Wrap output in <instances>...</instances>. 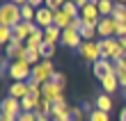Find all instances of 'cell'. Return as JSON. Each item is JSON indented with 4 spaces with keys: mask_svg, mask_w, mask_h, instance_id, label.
<instances>
[{
    "mask_svg": "<svg viewBox=\"0 0 126 121\" xmlns=\"http://www.w3.org/2000/svg\"><path fill=\"white\" fill-rule=\"evenodd\" d=\"M37 119H39L37 112H21L18 114V121H37Z\"/></svg>",
    "mask_w": 126,
    "mask_h": 121,
    "instance_id": "1f68e13d",
    "label": "cell"
},
{
    "mask_svg": "<svg viewBox=\"0 0 126 121\" xmlns=\"http://www.w3.org/2000/svg\"><path fill=\"white\" fill-rule=\"evenodd\" d=\"M62 5H64V0H46V5H44V7H48L50 12H60Z\"/></svg>",
    "mask_w": 126,
    "mask_h": 121,
    "instance_id": "f546056e",
    "label": "cell"
},
{
    "mask_svg": "<svg viewBox=\"0 0 126 121\" xmlns=\"http://www.w3.org/2000/svg\"><path fill=\"white\" fill-rule=\"evenodd\" d=\"M34 23L39 25L41 30H46V27H50V25H55V12H50L48 7H41V9H37Z\"/></svg>",
    "mask_w": 126,
    "mask_h": 121,
    "instance_id": "ba28073f",
    "label": "cell"
},
{
    "mask_svg": "<svg viewBox=\"0 0 126 121\" xmlns=\"http://www.w3.org/2000/svg\"><path fill=\"white\" fill-rule=\"evenodd\" d=\"M115 18L112 16H103L101 18V23H99V27H96V34L101 37V41L103 39H110V37H115Z\"/></svg>",
    "mask_w": 126,
    "mask_h": 121,
    "instance_id": "9c48e42d",
    "label": "cell"
},
{
    "mask_svg": "<svg viewBox=\"0 0 126 121\" xmlns=\"http://www.w3.org/2000/svg\"><path fill=\"white\" fill-rule=\"evenodd\" d=\"M101 87H103V94H112V92H117V87H119L117 73H110V75H106V78L101 80Z\"/></svg>",
    "mask_w": 126,
    "mask_h": 121,
    "instance_id": "9a60e30c",
    "label": "cell"
},
{
    "mask_svg": "<svg viewBox=\"0 0 126 121\" xmlns=\"http://www.w3.org/2000/svg\"><path fill=\"white\" fill-rule=\"evenodd\" d=\"M78 55L87 64H96L103 55V43L101 41H83V46L78 48Z\"/></svg>",
    "mask_w": 126,
    "mask_h": 121,
    "instance_id": "7a4b0ae2",
    "label": "cell"
},
{
    "mask_svg": "<svg viewBox=\"0 0 126 121\" xmlns=\"http://www.w3.org/2000/svg\"><path fill=\"white\" fill-rule=\"evenodd\" d=\"M80 37H83V41H94L99 34H96V27H87L85 25L83 30H80Z\"/></svg>",
    "mask_w": 126,
    "mask_h": 121,
    "instance_id": "83f0119b",
    "label": "cell"
},
{
    "mask_svg": "<svg viewBox=\"0 0 126 121\" xmlns=\"http://www.w3.org/2000/svg\"><path fill=\"white\" fill-rule=\"evenodd\" d=\"M103 55L101 59H110V62H119V59L126 57V50L122 48V43L117 37H110V39H103Z\"/></svg>",
    "mask_w": 126,
    "mask_h": 121,
    "instance_id": "3957f363",
    "label": "cell"
},
{
    "mask_svg": "<svg viewBox=\"0 0 126 121\" xmlns=\"http://www.w3.org/2000/svg\"><path fill=\"white\" fill-rule=\"evenodd\" d=\"M71 21H73V18L69 16V14H64L62 9H60V12H55V27H60L62 32L71 27Z\"/></svg>",
    "mask_w": 126,
    "mask_h": 121,
    "instance_id": "ac0fdd59",
    "label": "cell"
},
{
    "mask_svg": "<svg viewBox=\"0 0 126 121\" xmlns=\"http://www.w3.org/2000/svg\"><path fill=\"white\" fill-rule=\"evenodd\" d=\"M50 80H53L55 85H60L62 89H64V85H66V78H64V73H60V71H55V73H53V78H50Z\"/></svg>",
    "mask_w": 126,
    "mask_h": 121,
    "instance_id": "4dcf8cb0",
    "label": "cell"
},
{
    "mask_svg": "<svg viewBox=\"0 0 126 121\" xmlns=\"http://www.w3.org/2000/svg\"><path fill=\"white\" fill-rule=\"evenodd\" d=\"M80 18H83V23H85L87 27H99V23H101V14H99L96 2H90L87 7H83V9H80Z\"/></svg>",
    "mask_w": 126,
    "mask_h": 121,
    "instance_id": "8992f818",
    "label": "cell"
},
{
    "mask_svg": "<svg viewBox=\"0 0 126 121\" xmlns=\"http://www.w3.org/2000/svg\"><path fill=\"white\" fill-rule=\"evenodd\" d=\"M96 110H101V112H108L110 114V110H112V98H110V94H101V96H96Z\"/></svg>",
    "mask_w": 126,
    "mask_h": 121,
    "instance_id": "d6986e66",
    "label": "cell"
},
{
    "mask_svg": "<svg viewBox=\"0 0 126 121\" xmlns=\"http://www.w3.org/2000/svg\"><path fill=\"white\" fill-rule=\"evenodd\" d=\"M92 2H96V7H99V14H101V18H103V16H112L115 0H92Z\"/></svg>",
    "mask_w": 126,
    "mask_h": 121,
    "instance_id": "e0dca14e",
    "label": "cell"
},
{
    "mask_svg": "<svg viewBox=\"0 0 126 121\" xmlns=\"http://www.w3.org/2000/svg\"><path fill=\"white\" fill-rule=\"evenodd\" d=\"M37 103H39L37 98H32V96H25L23 101H21V110H23V112H34V110H37Z\"/></svg>",
    "mask_w": 126,
    "mask_h": 121,
    "instance_id": "d4e9b609",
    "label": "cell"
},
{
    "mask_svg": "<svg viewBox=\"0 0 126 121\" xmlns=\"http://www.w3.org/2000/svg\"><path fill=\"white\" fill-rule=\"evenodd\" d=\"M87 121H110V114L108 112H101V110H96L94 108V112L90 117H87Z\"/></svg>",
    "mask_w": 126,
    "mask_h": 121,
    "instance_id": "f1b7e54d",
    "label": "cell"
},
{
    "mask_svg": "<svg viewBox=\"0 0 126 121\" xmlns=\"http://www.w3.org/2000/svg\"><path fill=\"white\" fill-rule=\"evenodd\" d=\"M41 43H44V30H39V32H34V34H30V39L25 41V48H34V50H39Z\"/></svg>",
    "mask_w": 126,
    "mask_h": 121,
    "instance_id": "44dd1931",
    "label": "cell"
},
{
    "mask_svg": "<svg viewBox=\"0 0 126 121\" xmlns=\"http://www.w3.org/2000/svg\"><path fill=\"white\" fill-rule=\"evenodd\" d=\"M62 46H66V48H80V46H83V37H80V32H78V30H64V32H62Z\"/></svg>",
    "mask_w": 126,
    "mask_h": 121,
    "instance_id": "30bf717a",
    "label": "cell"
},
{
    "mask_svg": "<svg viewBox=\"0 0 126 121\" xmlns=\"http://www.w3.org/2000/svg\"><path fill=\"white\" fill-rule=\"evenodd\" d=\"M119 43H122V48L126 50V37H119Z\"/></svg>",
    "mask_w": 126,
    "mask_h": 121,
    "instance_id": "8d00e7d4",
    "label": "cell"
},
{
    "mask_svg": "<svg viewBox=\"0 0 126 121\" xmlns=\"http://www.w3.org/2000/svg\"><path fill=\"white\" fill-rule=\"evenodd\" d=\"M112 18L117 21V23L126 21V5H119V2H115V9H112Z\"/></svg>",
    "mask_w": 126,
    "mask_h": 121,
    "instance_id": "484cf974",
    "label": "cell"
},
{
    "mask_svg": "<svg viewBox=\"0 0 126 121\" xmlns=\"http://www.w3.org/2000/svg\"><path fill=\"white\" fill-rule=\"evenodd\" d=\"M37 114L39 117H53V103L50 101H46V98H41L39 103H37Z\"/></svg>",
    "mask_w": 126,
    "mask_h": 121,
    "instance_id": "ffe728a7",
    "label": "cell"
},
{
    "mask_svg": "<svg viewBox=\"0 0 126 121\" xmlns=\"http://www.w3.org/2000/svg\"><path fill=\"white\" fill-rule=\"evenodd\" d=\"M44 41H48V43H57V41H62V30L60 27H55V25H50L44 30Z\"/></svg>",
    "mask_w": 126,
    "mask_h": 121,
    "instance_id": "2e32d148",
    "label": "cell"
},
{
    "mask_svg": "<svg viewBox=\"0 0 126 121\" xmlns=\"http://www.w3.org/2000/svg\"><path fill=\"white\" fill-rule=\"evenodd\" d=\"M64 2H73V0H64Z\"/></svg>",
    "mask_w": 126,
    "mask_h": 121,
    "instance_id": "60d3db41",
    "label": "cell"
},
{
    "mask_svg": "<svg viewBox=\"0 0 126 121\" xmlns=\"http://www.w3.org/2000/svg\"><path fill=\"white\" fill-rule=\"evenodd\" d=\"M41 96L46 98V101L53 103L57 96H62V87H60V85H55V82L50 80V82H46V85H41Z\"/></svg>",
    "mask_w": 126,
    "mask_h": 121,
    "instance_id": "5bb4252c",
    "label": "cell"
},
{
    "mask_svg": "<svg viewBox=\"0 0 126 121\" xmlns=\"http://www.w3.org/2000/svg\"><path fill=\"white\" fill-rule=\"evenodd\" d=\"M0 110H2V114H14V117H18L21 112H23V110H21V101H18V98H12V96H5Z\"/></svg>",
    "mask_w": 126,
    "mask_h": 121,
    "instance_id": "7c38bea8",
    "label": "cell"
},
{
    "mask_svg": "<svg viewBox=\"0 0 126 121\" xmlns=\"http://www.w3.org/2000/svg\"><path fill=\"white\" fill-rule=\"evenodd\" d=\"M124 98H126V94H124Z\"/></svg>",
    "mask_w": 126,
    "mask_h": 121,
    "instance_id": "b9f144b4",
    "label": "cell"
},
{
    "mask_svg": "<svg viewBox=\"0 0 126 121\" xmlns=\"http://www.w3.org/2000/svg\"><path fill=\"white\" fill-rule=\"evenodd\" d=\"M92 71H94V75L99 80H103L106 75L117 73V66H115V62H110V59H99L96 64H92Z\"/></svg>",
    "mask_w": 126,
    "mask_h": 121,
    "instance_id": "52a82bcc",
    "label": "cell"
},
{
    "mask_svg": "<svg viewBox=\"0 0 126 121\" xmlns=\"http://www.w3.org/2000/svg\"><path fill=\"white\" fill-rule=\"evenodd\" d=\"M53 73H55L53 59H41L37 66H32V80H37L39 85H46V82H50Z\"/></svg>",
    "mask_w": 126,
    "mask_h": 121,
    "instance_id": "5b68a950",
    "label": "cell"
},
{
    "mask_svg": "<svg viewBox=\"0 0 126 121\" xmlns=\"http://www.w3.org/2000/svg\"><path fill=\"white\" fill-rule=\"evenodd\" d=\"M18 23H23V16H21V7L14 5V2H5L0 7V25H7V27H16Z\"/></svg>",
    "mask_w": 126,
    "mask_h": 121,
    "instance_id": "6da1fadb",
    "label": "cell"
},
{
    "mask_svg": "<svg viewBox=\"0 0 126 121\" xmlns=\"http://www.w3.org/2000/svg\"><path fill=\"white\" fill-rule=\"evenodd\" d=\"M37 121H53V119H50V117H39Z\"/></svg>",
    "mask_w": 126,
    "mask_h": 121,
    "instance_id": "74e56055",
    "label": "cell"
},
{
    "mask_svg": "<svg viewBox=\"0 0 126 121\" xmlns=\"http://www.w3.org/2000/svg\"><path fill=\"white\" fill-rule=\"evenodd\" d=\"M117 23V21H115ZM115 37L119 39V37H126V21H122V23H117L115 25Z\"/></svg>",
    "mask_w": 126,
    "mask_h": 121,
    "instance_id": "d6a6232c",
    "label": "cell"
},
{
    "mask_svg": "<svg viewBox=\"0 0 126 121\" xmlns=\"http://www.w3.org/2000/svg\"><path fill=\"white\" fill-rule=\"evenodd\" d=\"M5 2H14V5H18V7H23V5H28V0H5Z\"/></svg>",
    "mask_w": 126,
    "mask_h": 121,
    "instance_id": "d590c367",
    "label": "cell"
},
{
    "mask_svg": "<svg viewBox=\"0 0 126 121\" xmlns=\"http://www.w3.org/2000/svg\"><path fill=\"white\" fill-rule=\"evenodd\" d=\"M7 96L23 101L25 96H30V87H28V82H12L9 89H7Z\"/></svg>",
    "mask_w": 126,
    "mask_h": 121,
    "instance_id": "4fadbf2b",
    "label": "cell"
},
{
    "mask_svg": "<svg viewBox=\"0 0 126 121\" xmlns=\"http://www.w3.org/2000/svg\"><path fill=\"white\" fill-rule=\"evenodd\" d=\"M21 16H23V21L30 23V21H34V16H37V9L30 7V5H23V7H21Z\"/></svg>",
    "mask_w": 126,
    "mask_h": 121,
    "instance_id": "4316f807",
    "label": "cell"
},
{
    "mask_svg": "<svg viewBox=\"0 0 126 121\" xmlns=\"http://www.w3.org/2000/svg\"><path fill=\"white\" fill-rule=\"evenodd\" d=\"M39 55H41V59H50V57L55 55V43L44 41L41 46H39Z\"/></svg>",
    "mask_w": 126,
    "mask_h": 121,
    "instance_id": "7402d4cb",
    "label": "cell"
},
{
    "mask_svg": "<svg viewBox=\"0 0 126 121\" xmlns=\"http://www.w3.org/2000/svg\"><path fill=\"white\" fill-rule=\"evenodd\" d=\"M25 62L30 64V66H37L41 62V55H39V50H34V48H28L25 50Z\"/></svg>",
    "mask_w": 126,
    "mask_h": 121,
    "instance_id": "603a6c76",
    "label": "cell"
},
{
    "mask_svg": "<svg viewBox=\"0 0 126 121\" xmlns=\"http://www.w3.org/2000/svg\"><path fill=\"white\" fill-rule=\"evenodd\" d=\"M117 80H119V87L126 89V69H119V71H117Z\"/></svg>",
    "mask_w": 126,
    "mask_h": 121,
    "instance_id": "836d02e7",
    "label": "cell"
},
{
    "mask_svg": "<svg viewBox=\"0 0 126 121\" xmlns=\"http://www.w3.org/2000/svg\"><path fill=\"white\" fill-rule=\"evenodd\" d=\"M73 2H76V5L80 7V9H83V7H87V5L92 2V0H73Z\"/></svg>",
    "mask_w": 126,
    "mask_h": 121,
    "instance_id": "e575fe53",
    "label": "cell"
},
{
    "mask_svg": "<svg viewBox=\"0 0 126 121\" xmlns=\"http://www.w3.org/2000/svg\"><path fill=\"white\" fill-rule=\"evenodd\" d=\"M119 119H122V121H126V110L122 112V117H119Z\"/></svg>",
    "mask_w": 126,
    "mask_h": 121,
    "instance_id": "f35d334b",
    "label": "cell"
},
{
    "mask_svg": "<svg viewBox=\"0 0 126 121\" xmlns=\"http://www.w3.org/2000/svg\"><path fill=\"white\" fill-rule=\"evenodd\" d=\"M25 43H18V41H12V43H7L5 46V57L7 59H25Z\"/></svg>",
    "mask_w": 126,
    "mask_h": 121,
    "instance_id": "8fae6325",
    "label": "cell"
},
{
    "mask_svg": "<svg viewBox=\"0 0 126 121\" xmlns=\"http://www.w3.org/2000/svg\"><path fill=\"white\" fill-rule=\"evenodd\" d=\"M62 12L69 14L71 18H80V7H78L76 2H64V5H62Z\"/></svg>",
    "mask_w": 126,
    "mask_h": 121,
    "instance_id": "cb8c5ba5",
    "label": "cell"
},
{
    "mask_svg": "<svg viewBox=\"0 0 126 121\" xmlns=\"http://www.w3.org/2000/svg\"><path fill=\"white\" fill-rule=\"evenodd\" d=\"M115 2H119V5H126V0H115Z\"/></svg>",
    "mask_w": 126,
    "mask_h": 121,
    "instance_id": "ab89813d",
    "label": "cell"
},
{
    "mask_svg": "<svg viewBox=\"0 0 126 121\" xmlns=\"http://www.w3.org/2000/svg\"><path fill=\"white\" fill-rule=\"evenodd\" d=\"M9 78L14 82H28L32 78V66L25 62V59H14V62H9Z\"/></svg>",
    "mask_w": 126,
    "mask_h": 121,
    "instance_id": "277c9868",
    "label": "cell"
}]
</instances>
